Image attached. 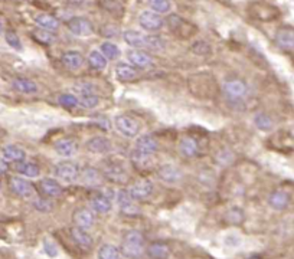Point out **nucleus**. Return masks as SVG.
I'll use <instances>...</instances> for the list:
<instances>
[{"mask_svg": "<svg viewBox=\"0 0 294 259\" xmlns=\"http://www.w3.org/2000/svg\"><path fill=\"white\" fill-rule=\"evenodd\" d=\"M0 137H2V133H0Z\"/></svg>", "mask_w": 294, "mask_h": 259, "instance_id": "nucleus-53", "label": "nucleus"}, {"mask_svg": "<svg viewBox=\"0 0 294 259\" xmlns=\"http://www.w3.org/2000/svg\"><path fill=\"white\" fill-rule=\"evenodd\" d=\"M9 186H11V190L16 196L22 197V199H29L32 197L33 194V186L31 182H28L26 179L23 177H12L11 182H9Z\"/></svg>", "mask_w": 294, "mask_h": 259, "instance_id": "nucleus-13", "label": "nucleus"}, {"mask_svg": "<svg viewBox=\"0 0 294 259\" xmlns=\"http://www.w3.org/2000/svg\"><path fill=\"white\" fill-rule=\"evenodd\" d=\"M12 88L21 94H28V95H32L38 92V85L36 82L29 79V78H15L12 81Z\"/></svg>", "mask_w": 294, "mask_h": 259, "instance_id": "nucleus-25", "label": "nucleus"}, {"mask_svg": "<svg viewBox=\"0 0 294 259\" xmlns=\"http://www.w3.org/2000/svg\"><path fill=\"white\" fill-rule=\"evenodd\" d=\"M293 136H294V128H293Z\"/></svg>", "mask_w": 294, "mask_h": 259, "instance_id": "nucleus-52", "label": "nucleus"}, {"mask_svg": "<svg viewBox=\"0 0 294 259\" xmlns=\"http://www.w3.org/2000/svg\"><path fill=\"white\" fill-rule=\"evenodd\" d=\"M144 236L139 230H129L121 242V253L129 259H140L146 252Z\"/></svg>", "mask_w": 294, "mask_h": 259, "instance_id": "nucleus-1", "label": "nucleus"}, {"mask_svg": "<svg viewBox=\"0 0 294 259\" xmlns=\"http://www.w3.org/2000/svg\"><path fill=\"white\" fill-rule=\"evenodd\" d=\"M157 176H159V179L164 182V183L167 184H174V183H179L182 179H183V173L182 170L177 167V166H174V164H163V166H160L159 169H157Z\"/></svg>", "mask_w": 294, "mask_h": 259, "instance_id": "nucleus-12", "label": "nucleus"}, {"mask_svg": "<svg viewBox=\"0 0 294 259\" xmlns=\"http://www.w3.org/2000/svg\"><path fill=\"white\" fill-rule=\"evenodd\" d=\"M72 222L74 225L78 227H82V229H91V227L95 225L97 219L92 210L89 209H78L74 212L72 215Z\"/></svg>", "mask_w": 294, "mask_h": 259, "instance_id": "nucleus-14", "label": "nucleus"}, {"mask_svg": "<svg viewBox=\"0 0 294 259\" xmlns=\"http://www.w3.org/2000/svg\"><path fill=\"white\" fill-rule=\"evenodd\" d=\"M91 207H92L94 212H97L100 215H107V213L111 212V209H113V203H111L109 196L101 193L94 196L91 199Z\"/></svg>", "mask_w": 294, "mask_h": 259, "instance_id": "nucleus-27", "label": "nucleus"}, {"mask_svg": "<svg viewBox=\"0 0 294 259\" xmlns=\"http://www.w3.org/2000/svg\"><path fill=\"white\" fill-rule=\"evenodd\" d=\"M69 236L72 237V240L75 242L79 248L82 249H91L94 245V239L88 233L87 229L82 227L72 226L69 229Z\"/></svg>", "mask_w": 294, "mask_h": 259, "instance_id": "nucleus-16", "label": "nucleus"}, {"mask_svg": "<svg viewBox=\"0 0 294 259\" xmlns=\"http://www.w3.org/2000/svg\"><path fill=\"white\" fill-rule=\"evenodd\" d=\"M103 177L109 180L110 183L120 184V186L129 182V173L126 172V169L120 164H114V163L103 169Z\"/></svg>", "mask_w": 294, "mask_h": 259, "instance_id": "nucleus-7", "label": "nucleus"}, {"mask_svg": "<svg viewBox=\"0 0 294 259\" xmlns=\"http://www.w3.org/2000/svg\"><path fill=\"white\" fill-rule=\"evenodd\" d=\"M79 177L82 180V183L88 186V187H97L101 184L103 180V173L94 169V167H85L79 173Z\"/></svg>", "mask_w": 294, "mask_h": 259, "instance_id": "nucleus-24", "label": "nucleus"}, {"mask_svg": "<svg viewBox=\"0 0 294 259\" xmlns=\"http://www.w3.org/2000/svg\"><path fill=\"white\" fill-rule=\"evenodd\" d=\"M97 256L98 259H121L123 253L117 246H114L111 243H106L98 249Z\"/></svg>", "mask_w": 294, "mask_h": 259, "instance_id": "nucleus-34", "label": "nucleus"}, {"mask_svg": "<svg viewBox=\"0 0 294 259\" xmlns=\"http://www.w3.org/2000/svg\"><path fill=\"white\" fill-rule=\"evenodd\" d=\"M179 149H180V153L185 157H195L196 154L199 153V144L193 137H183L180 140Z\"/></svg>", "mask_w": 294, "mask_h": 259, "instance_id": "nucleus-33", "label": "nucleus"}, {"mask_svg": "<svg viewBox=\"0 0 294 259\" xmlns=\"http://www.w3.org/2000/svg\"><path fill=\"white\" fill-rule=\"evenodd\" d=\"M100 52L104 55L107 59H117L119 56H120V49H119V46L116 45V43L113 42H103L101 43V46H100Z\"/></svg>", "mask_w": 294, "mask_h": 259, "instance_id": "nucleus-37", "label": "nucleus"}, {"mask_svg": "<svg viewBox=\"0 0 294 259\" xmlns=\"http://www.w3.org/2000/svg\"><path fill=\"white\" fill-rule=\"evenodd\" d=\"M35 206H36V209H38L39 212H49V210H51V205H49L48 202L42 200V199L36 200V202H35Z\"/></svg>", "mask_w": 294, "mask_h": 259, "instance_id": "nucleus-47", "label": "nucleus"}, {"mask_svg": "<svg viewBox=\"0 0 294 259\" xmlns=\"http://www.w3.org/2000/svg\"><path fill=\"white\" fill-rule=\"evenodd\" d=\"M68 31L75 35V36H89L94 33V26L92 23L88 21L87 18L82 16H74L66 22Z\"/></svg>", "mask_w": 294, "mask_h": 259, "instance_id": "nucleus-6", "label": "nucleus"}, {"mask_svg": "<svg viewBox=\"0 0 294 259\" xmlns=\"http://www.w3.org/2000/svg\"><path fill=\"white\" fill-rule=\"evenodd\" d=\"M275 42L283 49H294V32L290 29H280L275 33Z\"/></svg>", "mask_w": 294, "mask_h": 259, "instance_id": "nucleus-32", "label": "nucleus"}, {"mask_svg": "<svg viewBox=\"0 0 294 259\" xmlns=\"http://www.w3.org/2000/svg\"><path fill=\"white\" fill-rule=\"evenodd\" d=\"M139 25L147 32H157L164 26L163 18L153 11H144L139 16Z\"/></svg>", "mask_w": 294, "mask_h": 259, "instance_id": "nucleus-4", "label": "nucleus"}, {"mask_svg": "<svg viewBox=\"0 0 294 259\" xmlns=\"http://www.w3.org/2000/svg\"><path fill=\"white\" fill-rule=\"evenodd\" d=\"M55 151H56V154L58 156H61V157H74L76 154V151H78V146H76V143L72 139H59V140L55 143L54 146Z\"/></svg>", "mask_w": 294, "mask_h": 259, "instance_id": "nucleus-20", "label": "nucleus"}, {"mask_svg": "<svg viewBox=\"0 0 294 259\" xmlns=\"http://www.w3.org/2000/svg\"><path fill=\"white\" fill-rule=\"evenodd\" d=\"M107 62H109L107 58L101 54L100 51H92V52H89V55H88V65H89L92 69H95V71H103V69H106Z\"/></svg>", "mask_w": 294, "mask_h": 259, "instance_id": "nucleus-35", "label": "nucleus"}, {"mask_svg": "<svg viewBox=\"0 0 294 259\" xmlns=\"http://www.w3.org/2000/svg\"><path fill=\"white\" fill-rule=\"evenodd\" d=\"M116 76L120 79L121 82H129V81H133L137 76V71L131 64L120 62L116 66Z\"/></svg>", "mask_w": 294, "mask_h": 259, "instance_id": "nucleus-30", "label": "nucleus"}, {"mask_svg": "<svg viewBox=\"0 0 294 259\" xmlns=\"http://www.w3.org/2000/svg\"><path fill=\"white\" fill-rule=\"evenodd\" d=\"M39 192L48 199H56L62 194V186L55 179H44L39 182Z\"/></svg>", "mask_w": 294, "mask_h": 259, "instance_id": "nucleus-19", "label": "nucleus"}, {"mask_svg": "<svg viewBox=\"0 0 294 259\" xmlns=\"http://www.w3.org/2000/svg\"><path fill=\"white\" fill-rule=\"evenodd\" d=\"M0 32H2V23H0Z\"/></svg>", "mask_w": 294, "mask_h": 259, "instance_id": "nucleus-50", "label": "nucleus"}, {"mask_svg": "<svg viewBox=\"0 0 294 259\" xmlns=\"http://www.w3.org/2000/svg\"><path fill=\"white\" fill-rule=\"evenodd\" d=\"M16 172L29 179H36L41 174V169L36 163L33 162H21L16 164Z\"/></svg>", "mask_w": 294, "mask_h": 259, "instance_id": "nucleus-31", "label": "nucleus"}, {"mask_svg": "<svg viewBox=\"0 0 294 259\" xmlns=\"http://www.w3.org/2000/svg\"><path fill=\"white\" fill-rule=\"evenodd\" d=\"M123 39L134 49H146L147 46V35H143L137 31H126L123 33Z\"/></svg>", "mask_w": 294, "mask_h": 259, "instance_id": "nucleus-23", "label": "nucleus"}, {"mask_svg": "<svg viewBox=\"0 0 294 259\" xmlns=\"http://www.w3.org/2000/svg\"><path fill=\"white\" fill-rule=\"evenodd\" d=\"M61 62L64 66H66L68 69L71 71H76L79 68H82V65L85 62L82 54L76 52V51H68V52H64L62 56H61Z\"/></svg>", "mask_w": 294, "mask_h": 259, "instance_id": "nucleus-22", "label": "nucleus"}, {"mask_svg": "<svg viewBox=\"0 0 294 259\" xmlns=\"http://www.w3.org/2000/svg\"><path fill=\"white\" fill-rule=\"evenodd\" d=\"M76 91H78V104L82 108H87V109H92L98 105L100 102V98L95 94L94 88L88 84H81V85L76 86Z\"/></svg>", "mask_w": 294, "mask_h": 259, "instance_id": "nucleus-5", "label": "nucleus"}, {"mask_svg": "<svg viewBox=\"0 0 294 259\" xmlns=\"http://www.w3.org/2000/svg\"><path fill=\"white\" fill-rule=\"evenodd\" d=\"M5 39H6V43L12 46L13 49H16V51H22V42H21V39H19V36L16 35L15 32H6L5 35Z\"/></svg>", "mask_w": 294, "mask_h": 259, "instance_id": "nucleus-44", "label": "nucleus"}, {"mask_svg": "<svg viewBox=\"0 0 294 259\" xmlns=\"http://www.w3.org/2000/svg\"><path fill=\"white\" fill-rule=\"evenodd\" d=\"M254 124L255 127L261 131H271L274 127V122H272L271 117L265 112H257L254 115Z\"/></svg>", "mask_w": 294, "mask_h": 259, "instance_id": "nucleus-36", "label": "nucleus"}, {"mask_svg": "<svg viewBox=\"0 0 294 259\" xmlns=\"http://www.w3.org/2000/svg\"><path fill=\"white\" fill-rule=\"evenodd\" d=\"M224 92H225V95L229 98V99H234V101H240L242 98L247 95V92H248V86L247 84L244 82V81H241V79H237V78H234V79H228L225 84H224Z\"/></svg>", "mask_w": 294, "mask_h": 259, "instance_id": "nucleus-8", "label": "nucleus"}, {"mask_svg": "<svg viewBox=\"0 0 294 259\" xmlns=\"http://www.w3.org/2000/svg\"><path fill=\"white\" fill-rule=\"evenodd\" d=\"M54 173L55 176H56V179H59V180H62L65 183H74V182L78 180L81 170H79V167L74 162L65 160V162L58 163L55 166Z\"/></svg>", "mask_w": 294, "mask_h": 259, "instance_id": "nucleus-2", "label": "nucleus"}, {"mask_svg": "<svg viewBox=\"0 0 294 259\" xmlns=\"http://www.w3.org/2000/svg\"><path fill=\"white\" fill-rule=\"evenodd\" d=\"M87 2L85 0H69V5H72V6H84Z\"/></svg>", "mask_w": 294, "mask_h": 259, "instance_id": "nucleus-49", "label": "nucleus"}, {"mask_svg": "<svg viewBox=\"0 0 294 259\" xmlns=\"http://www.w3.org/2000/svg\"><path fill=\"white\" fill-rule=\"evenodd\" d=\"M44 250L45 253H46L48 256H51V258H55V256L58 255V249H56V246H55L54 243L48 242V240H45L44 242Z\"/></svg>", "mask_w": 294, "mask_h": 259, "instance_id": "nucleus-46", "label": "nucleus"}, {"mask_svg": "<svg viewBox=\"0 0 294 259\" xmlns=\"http://www.w3.org/2000/svg\"><path fill=\"white\" fill-rule=\"evenodd\" d=\"M225 217L231 225H241L245 219V215H244V210L241 207H231L227 212Z\"/></svg>", "mask_w": 294, "mask_h": 259, "instance_id": "nucleus-41", "label": "nucleus"}, {"mask_svg": "<svg viewBox=\"0 0 294 259\" xmlns=\"http://www.w3.org/2000/svg\"><path fill=\"white\" fill-rule=\"evenodd\" d=\"M147 51H154V52H162L166 49V42L163 38L156 36V35H147Z\"/></svg>", "mask_w": 294, "mask_h": 259, "instance_id": "nucleus-38", "label": "nucleus"}, {"mask_svg": "<svg viewBox=\"0 0 294 259\" xmlns=\"http://www.w3.org/2000/svg\"><path fill=\"white\" fill-rule=\"evenodd\" d=\"M32 35L33 38H35V41H38L39 43H44V45H51V43H54L56 41L55 33L48 32V31H44V29H39V28H36L32 32Z\"/></svg>", "mask_w": 294, "mask_h": 259, "instance_id": "nucleus-39", "label": "nucleus"}, {"mask_svg": "<svg viewBox=\"0 0 294 259\" xmlns=\"http://www.w3.org/2000/svg\"><path fill=\"white\" fill-rule=\"evenodd\" d=\"M127 59L130 61V64L134 68L146 69V68H150L153 65L152 55L144 52L142 49H131V51H129L127 52Z\"/></svg>", "mask_w": 294, "mask_h": 259, "instance_id": "nucleus-15", "label": "nucleus"}, {"mask_svg": "<svg viewBox=\"0 0 294 259\" xmlns=\"http://www.w3.org/2000/svg\"><path fill=\"white\" fill-rule=\"evenodd\" d=\"M9 170V164L6 160H3V159H0V174H5V173Z\"/></svg>", "mask_w": 294, "mask_h": 259, "instance_id": "nucleus-48", "label": "nucleus"}, {"mask_svg": "<svg viewBox=\"0 0 294 259\" xmlns=\"http://www.w3.org/2000/svg\"><path fill=\"white\" fill-rule=\"evenodd\" d=\"M87 150L92 154H107L111 151V143L107 137H103V136H94L91 139H88L87 141Z\"/></svg>", "mask_w": 294, "mask_h": 259, "instance_id": "nucleus-17", "label": "nucleus"}, {"mask_svg": "<svg viewBox=\"0 0 294 259\" xmlns=\"http://www.w3.org/2000/svg\"><path fill=\"white\" fill-rule=\"evenodd\" d=\"M35 23H36V26L39 29H44V31H48V32L52 33L56 32L59 29V26H61L59 21L55 16L48 15V13H39V15H36L35 16Z\"/></svg>", "mask_w": 294, "mask_h": 259, "instance_id": "nucleus-21", "label": "nucleus"}, {"mask_svg": "<svg viewBox=\"0 0 294 259\" xmlns=\"http://www.w3.org/2000/svg\"><path fill=\"white\" fill-rule=\"evenodd\" d=\"M117 203H119L121 213L124 215L136 216L140 213V207L137 205V202L131 197L129 190H120L117 193Z\"/></svg>", "mask_w": 294, "mask_h": 259, "instance_id": "nucleus-11", "label": "nucleus"}, {"mask_svg": "<svg viewBox=\"0 0 294 259\" xmlns=\"http://www.w3.org/2000/svg\"><path fill=\"white\" fill-rule=\"evenodd\" d=\"M147 3H149L150 9L156 13H159V15L169 13L170 8H172L170 0H147Z\"/></svg>", "mask_w": 294, "mask_h": 259, "instance_id": "nucleus-40", "label": "nucleus"}, {"mask_svg": "<svg viewBox=\"0 0 294 259\" xmlns=\"http://www.w3.org/2000/svg\"><path fill=\"white\" fill-rule=\"evenodd\" d=\"M114 125L119 130V133L123 134L124 137L129 139H134L136 136H139L140 133V124L139 121L131 118L129 115H119L114 118Z\"/></svg>", "mask_w": 294, "mask_h": 259, "instance_id": "nucleus-3", "label": "nucleus"}, {"mask_svg": "<svg viewBox=\"0 0 294 259\" xmlns=\"http://www.w3.org/2000/svg\"><path fill=\"white\" fill-rule=\"evenodd\" d=\"M147 255L152 259H169L172 250L163 242H153L146 248Z\"/></svg>", "mask_w": 294, "mask_h": 259, "instance_id": "nucleus-26", "label": "nucleus"}, {"mask_svg": "<svg viewBox=\"0 0 294 259\" xmlns=\"http://www.w3.org/2000/svg\"><path fill=\"white\" fill-rule=\"evenodd\" d=\"M2 153H3V157H5L6 162L21 163L25 162V159H26V153H25V150L21 149L19 146H15V144L5 146Z\"/></svg>", "mask_w": 294, "mask_h": 259, "instance_id": "nucleus-28", "label": "nucleus"}, {"mask_svg": "<svg viewBox=\"0 0 294 259\" xmlns=\"http://www.w3.org/2000/svg\"><path fill=\"white\" fill-rule=\"evenodd\" d=\"M153 192H154V186L147 179H143V180H139V182L133 183L130 189H129V193H130V196L136 202L147 200L153 194Z\"/></svg>", "mask_w": 294, "mask_h": 259, "instance_id": "nucleus-9", "label": "nucleus"}, {"mask_svg": "<svg viewBox=\"0 0 294 259\" xmlns=\"http://www.w3.org/2000/svg\"><path fill=\"white\" fill-rule=\"evenodd\" d=\"M159 149L157 140L150 134H143L134 143V153L140 156H153Z\"/></svg>", "mask_w": 294, "mask_h": 259, "instance_id": "nucleus-10", "label": "nucleus"}, {"mask_svg": "<svg viewBox=\"0 0 294 259\" xmlns=\"http://www.w3.org/2000/svg\"><path fill=\"white\" fill-rule=\"evenodd\" d=\"M167 22H169V31L176 33L180 39H187L193 33V26L190 25V26L183 28V25H186V21H183L179 16H176V15H172Z\"/></svg>", "mask_w": 294, "mask_h": 259, "instance_id": "nucleus-18", "label": "nucleus"}, {"mask_svg": "<svg viewBox=\"0 0 294 259\" xmlns=\"http://www.w3.org/2000/svg\"><path fill=\"white\" fill-rule=\"evenodd\" d=\"M0 190H2V182H0Z\"/></svg>", "mask_w": 294, "mask_h": 259, "instance_id": "nucleus-51", "label": "nucleus"}, {"mask_svg": "<svg viewBox=\"0 0 294 259\" xmlns=\"http://www.w3.org/2000/svg\"><path fill=\"white\" fill-rule=\"evenodd\" d=\"M192 52L196 55H208L209 52H211V46L208 45L207 42H204V41H201V42H196L192 45Z\"/></svg>", "mask_w": 294, "mask_h": 259, "instance_id": "nucleus-45", "label": "nucleus"}, {"mask_svg": "<svg viewBox=\"0 0 294 259\" xmlns=\"http://www.w3.org/2000/svg\"><path fill=\"white\" fill-rule=\"evenodd\" d=\"M268 203L275 210H283L290 203V196L285 193V192H283V190H275V192H272L270 194Z\"/></svg>", "mask_w": 294, "mask_h": 259, "instance_id": "nucleus-29", "label": "nucleus"}, {"mask_svg": "<svg viewBox=\"0 0 294 259\" xmlns=\"http://www.w3.org/2000/svg\"><path fill=\"white\" fill-rule=\"evenodd\" d=\"M58 102L59 105L64 108H68V109H74V108L78 107V98L72 94H62L58 98Z\"/></svg>", "mask_w": 294, "mask_h": 259, "instance_id": "nucleus-42", "label": "nucleus"}, {"mask_svg": "<svg viewBox=\"0 0 294 259\" xmlns=\"http://www.w3.org/2000/svg\"><path fill=\"white\" fill-rule=\"evenodd\" d=\"M215 160L218 162L219 166H229L231 163L234 162V154H232V151L229 150V149L224 147V149L217 154Z\"/></svg>", "mask_w": 294, "mask_h": 259, "instance_id": "nucleus-43", "label": "nucleus"}]
</instances>
